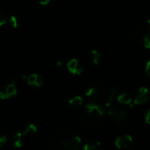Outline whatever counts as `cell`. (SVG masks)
<instances>
[{
    "instance_id": "cell-1",
    "label": "cell",
    "mask_w": 150,
    "mask_h": 150,
    "mask_svg": "<svg viewBox=\"0 0 150 150\" xmlns=\"http://www.w3.org/2000/svg\"><path fill=\"white\" fill-rule=\"evenodd\" d=\"M106 108L102 105L95 103L88 104L85 107L84 116L87 122L95 123L100 122L105 114Z\"/></svg>"
},
{
    "instance_id": "cell-2",
    "label": "cell",
    "mask_w": 150,
    "mask_h": 150,
    "mask_svg": "<svg viewBox=\"0 0 150 150\" xmlns=\"http://www.w3.org/2000/svg\"><path fill=\"white\" fill-rule=\"evenodd\" d=\"M108 110V113L115 122L117 123L118 125L121 127H125L128 125L129 123V116L127 112L121 108L112 105L109 108L107 109Z\"/></svg>"
},
{
    "instance_id": "cell-3",
    "label": "cell",
    "mask_w": 150,
    "mask_h": 150,
    "mask_svg": "<svg viewBox=\"0 0 150 150\" xmlns=\"http://www.w3.org/2000/svg\"><path fill=\"white\" fill-rule=\"evenodd\" d=\"M17 93V89L16 87V81L13 80L11 83L2 88L0 90V98L2 99H7L12 96H16Z\"/></svg>"
},
{
    "instance_id": "cell-4",
    "label": "cell",
    "mask_w": 150,
    "mask_h": 150,
    "mask_svg": "<svg viewBox=\"0 0 150 150\" xmlns=\"http://www.w3.org/2000/svg\"><path fill=\"white\" fill-rule=\"evenodd\" d=\"M68 70L71 74L74 75H80L83 73V68L82 67L81 63L77 59H71L66 63Z\"/></svg>"
},
{
    "instance_id": "cell-5",
    "label": "cell",
    "mask_w": 150,
    "mask_h": 150,
    "mask_svg": "<svg viewBox=\"0 0 150 150\" xmlns=\"http://www.w3.org/2000/svg\"><path fill=\"white\" fill-rule=\"evenodd\" d=\"M71 138H71L70 135H69V133H66L63 131V132L57 134L56 141H57V144H59L62 148L68 149L69 146H71Z\"/></svg>"
},
{
    "instance_id": "cell-6",
    "label": "cell",
    "mask_w": 150,
    "mask_h": 150,
    "mask_svg": "<svg viewBox=\"0 0 150 150\" xmlns=\"http://www.w3.org/2000/svg\"><path fill=\"white\" fill-rule=\"evenodd\" d=\"M149 94L148 89L145 87H141L140 88L137 93L134 103L135 105H142L149 100Z\"/></svg>"
},
{
    "instance_id": "cell-7",
    "label": "cell",
    "mask_w": 150,
    "mask_h": 150,
    "mask_svg": "<svg viewBox=\"0 0 150 150\" xmlns=\"http://www.w3.org/2000/svg\"><path fill=\"white\" fill-rule=\"evenodd\" d=\"M132 138L129 135H123L116 138V147L119 149H126L132 144Z\"/></svg>"
},
{
    "instance_id": "cell-8",
    "label": "cell",
    "mask_w": 150,
    "mask_h": 150,
    "mask_svg": "<svg viewBox=\"0 0 150 150\" xmlns=\"http://www.w3.org/2000/svg\"><path fill=\"white\" fill-rule=\"evenodd\" d=\"M146 34V33H145V31L141 27H134L131 31V35H132L134 41L139 43V44H143V41H144Z\"/></svg>"
},
{
    "instance_id": "cell-9",
    "label": "cell",
    "mask_w": 150,
    "mask_h": 150,
    "mask_svg": "<svg viewBox=\"0 0 150 150\" xmlns=\"http://www.w3.org/2000/svg\"><path fill=\"white\" fill-rule=\"evenodd\" d=\"M27 81L30 86H35L36 87H41L44 83V80H43L42 77L40 75L36 74H30L27 77Z\"/></svg>"
},
{
    "instance_id": "cell-10",
    "label": "cell",
    "mask_w": 150,
    "mask_h": 150,
    "mask_svg": "<svg viewBox=\"0 0 150 150\" xmlns=\"http://www.w3.org/2000/svg\"><path fill=\"white\" fill-rule=\"evenodd\" d=\"M11 144L16 148L22 146V135L20 132H16L11 137Z\"/></svg>"
},
{
    "instance_id": "cell-11",
    "label": "cell",
    "mask_w": 150,
    "mask_h": 150,
    "mask_svg": "<svg viewBox=\"0 0 150 150\" xmlns=\"http://www.w3.org/2000/svg\"><path fill=\"white\" fill-rule=\"evenodd\" d=\"M69 106L72 108V109H79L80 107L83 105V99L81 96H76L69 100Z\"/></svg>"
},
{
    "instance_id": "cell-12",
    "label": "cell",
    "mask_w": 150,
    "mask_h": 150,
    "mask_svg": "<svg viewBox=\"0 0 150 150\" xmlns=\"http://www.w3.org/2000/svg\"><path fill=\"white\" fill-rule=\"evenodd\" d=\"M118 102L122 105H131L132 103V98L130 97L128 93H122L119 94L117 97Z\"/></svg>"
},
{
    "instance_id": "cell-13",
    "label": "cell",
    "mask_w": 150,
    "mask_h": 150,
    "mask_svg": "<svg viewBox=\"0 0 150 150\" xmlns=\"http://www.w3.org/2000/svg\"><path fill=\"white\" fill-rule=\"evenodd\" d=\"M117 89L115 88H112V89L110 90V93H109V96H108V100H107L106 102V105H105V108H106V109H108V108H109L110 107H111L112 105V103H113V100H114L115 97H116V93H117Z\"/></svg>"
},
{
    "instance_id": "cell-14",
    "label": "cell",
    "mask_w": 150,
    "mask_h": 150,
    "mask_svg": "<svg viewBox=\"0 0 150 150\" xmlns=\"http://www.w3.org/2000/svg\"><path fill=\"white\" fill-rule=\"evenodd\" d=\"M86 95L87 97L91 99H96L99 96V91L94 87H91L86 91Z\"/></svg>"
},
{
    "instance_id": "cell-15",
    "label": "cell",
    "mask_w": 150,
    "mask_h": 150,
    "mask_svg": "<svg viewBox=\"0 0 150 150\" xmlns=\"http://www.w3.org/2000/svg\"><path fill=\"white\" fill-rule=\"evenodd\" d=\"M100 144L97 141H91L86 144L83 147L84 150H99Z\"/></svg>"
},
{
    "instance_id": "cell-16",
    "label": "cell",
    "mask_w": 150,
    "mask_h": 150,
    "mask_svg": "<svg viewBox=\"0 0 150 150\" xmlns=\"http://www.w3.org/2000/svg\"><path fill=\"white\" fill-rule=\"evenodd\" d=\"M37 127L35 125H33V124H30V125H29V126L26 128L25 130H24V135L29 137L33 136V135H34L37 132Z\"/></svg>"
},
{
    "instance_id": "cell-17",
    "label": "cell",
    "mask_w": 150,
    "mask_h": 150,
    "mask_svg": "<svg viewBox=\"0 0 150 150\" xmlns=\"http://www.w3.org/2000/svg\"><path fill=\"white\" fill-rule=\"evenodd\" d=\"M91 58L95 65H98L101 60V54L96 50H93L91 52Z\"/></svg>"
},
{
    "instance_id": "cell-18",
    "label": "cell",
    "mask_w": 150,
    "mask_h": 150,
    "mask_svg": "<svg viewBox=\"0 0 150 150\" xmlns=\"http://www.w3.org/2000/svg\"><path fill=\"white\" fill-rule=\"evenodd\" d=\"M8 21V17L6 13L0 10V27L6 24Z\"/></svg>"
},
{
    "instance_id": "cell-19",
    "label": "cell",
    "mask_w": 150,
    "mask_h": 150,
    "mask_svg": "<svg viewBox=\"0 0 150 150\" xmlns=\"http://www.w3.org/2000/svg\"><path fill=\"white\" fill-rule=\"evenodd\" d=\"M8 23H9L10 26H11L12 28H17L18 26V18L16 16H11L10 17V18L8 19Z\"/></svg>"
},
{
    "instance_id": "cell-20",
    "label": "cell",
    "mask_w": 150,
    "mask_h": 150,
    "mask_svg": "<svg viewBox=\"0 0 150 150\" xmlns=\"http://www.w3.org/2000/svg\"><path fill=\"white\" fill-rule=\"evenodd\" d=\"M143 44L145 46L146 48L150 49V35L146 33L145 35V37L144 38V41H143Z\"/></svg>"
},
{
    "instance_id": "cell-21",
    "label": "cell",
    "mask_w": 150,
    "mask_h": 150,
    "mask_svg": "<svg viewBox=\"0 0 150 150\" xmlns=\"http://www.w3.org/2000/svg\"><path fill=\"white\" fill-rule=\"evenodd\" d=\"M146 77L150 79V60H149L146 64Z\"/></svg>"
},
{
    "instance_id": "cell-22",
    "label": "cell",
    "mask_w": 150,
    "mask_h": 150,
    "mask_svg": "<svg viewBox=\"0 0 150 150\" xmlns=\"http://www.w3.org/2000/svg\"><path fill=\"white\" fill-rule=\"evenodd\" d=\"M145 121L147 124L150 125V109L146 112L145 113Z\"/></svg>"
},
{
    "instance_id": "cell-23",
    "label": "cell",
    "mask_w": 150,
    "mask_h": 150,
    "mask_svg": "<svg viewBox=\"0 0 150 150\" xmlns=\"http://www.w3.org/2000/svg\"><path fill=\"white\" fill-rule=\"evenodd\" d=\"M7 142V138L5 135H0V147Z\"/></svg>"
},
{
    "instance_id": "cell-24",
    "label": "cell",
    "mask_w": 150,
    "mask_h": 150,
    "mask_svg": "<svg viewBox=\"0 0 150 150\" xmlns=\"http://www.w3.org/2000/svg\"><path fill=\"white\" fill-rule=\"evenodd\" d=\"M51 0H40V4L41 5H47L50 2Z\"/></svg>"
},
{
    "instance_id": "cell-25",
    "label": "cell",
    "mask_w": 150,
    "mask_h": 150,
    "mask_svg": "<svg viewBox=\"0 0 150 150\" xmlns=\"http://www.w3.org/2000/svg\"><path fill=\"white\" fill-rule=\"evenodd\" d=\"M63 65V62L61 60H59V61L57 62V66H61Z\"/></svg>"
},
{
    "instance_id": "cell-26",
    "label": "cell",
    "mask_w": 150,
    "mask_h": 150,
    "mask_svg": "<svg viewBox=\"0 0 150 150\" xmlns=\"http://www.w3.org/2000/svg\"><path fill=\"white\" fill-rule=\"evenodd\" d=\"M148 27H149V32H150V18H149V19L148 20Z\"/></svg>"
}]
</instances>
